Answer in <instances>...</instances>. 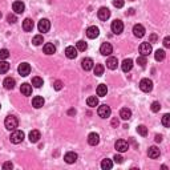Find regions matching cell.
<instances>
[{"mask_svg": "<svg viewBox=\"0 0 170 170\" xmlns=\"http://www.w3.org/2000/svg\"><path fill=\"white\" fill-rule=\"evenodd\" d=\"M42 49H44V53L45 55H53L55 52H56V47L52 44V42H47Z\"/></svg>", "mask_w": 170, "mask_h": 170, "instance_id": "26", "label": "cell"}, {"mask_svg": "<svg viewBox=\"0 0 170 170\" xmlns=\"http://www.w3.org/2000/svg\"><path fill=\"white\" fill-rule=\"evenodd\" d=\"M12 9L15 11V13H23L24 12V9H25V6H24V3L23 2H15L13 3V6H12Z\"/></svg>", "mask_w": 170, "mask_h": 170, "instance_id": "18", "label": "cell"}, {"mask_svg": "<svg viewBox=\"0 0 170 170\" xmlns=\"http://www.w3.org/2000/svg\"><path fill=\"white\" fill-rule=\"evenodd\" d=\"M137 132H138V134H141V136H146L148 134V129H146V126L145 125H140L138 128H137Z\"/></svg>", "mask_w": 170, "mask_h": 170, "instance_id": "41", "label": "cell"}, {"mask_svg": "<svg viewBox=\"0 0 170 170\" xmlns=\"http://www.w3.org/2000/svg\"><path fill=\"white\" fill-rule=\"evenodd\" d=\"M97 16H98V19H100V20L106 21L110 17V11H109V8L101 7L100 9H98V12H97Z\"/></svg>", "mask_w": 170, "mask_h": 170, "instance_id": "7", "label": "cell"}, {"mask_svg": "<svg viewBox=\"0 0 170 170\" xmlns=\"http://www.w3.org/2000/svg\"><path fill=\"white\" fill-rule=\"evenodd\" d=\"M64 159H65V162L67 163H74L77 161V154L74 153V152H69L64 155Z\"/></svg>", "mask_w": 170, "mask_h": 170, "instance_id": "20", "label": "cell"}, {"mask_svg": "<svg viewBox=\"0 0 170 170\" xmlns=\"http://www.w3.org/2000/svg\"><path fill=\"white\" fill-rule=\"evenodd\" d=\"M87 104H88V106H91V108H96V106L98 105V98H97L96 96H91V97H88Z\"/></svg>", "mask_w": 170, "mask_h": 170, "instance_id": "30", "label": "cell"}, {"mask_svg": "<svg viewBox=\"0 0 170 170\" xmlns=\"http://www.w3.org/2000/svg\"><path fill=\"white\" fill-rule=\"evenodd\" d=\"M106 93H108L106 85L105 84H100V85H98V87H97V96L104 97V96H106Z\"/></svg>", "mask_w": 170, "mask_h": 170, "instance_id": "29", "label": "cell"}, {"mask_svg": "<svg viewBox=\"0 0 170 170\" xmlns=\"http://www.w3.org/2000/svg\"><path fill=\"white\" fill-rule=\"evenodd\" d=\"M97 113H98V116L101 117V119H106V117H109L110 116V106H108V105H101V106H98V109H97Z\"/></svg>", "mask_w": 170, "mask_h": 170, "instance_id": "5", "label": "cell"}, {"mask_svg": "<svg viewBox=\"0 0 170 170\" xmlns=\"http://www.w3.org/2000/svg\"><path fill=\"white\" fill-rule=\"evenodd\" d=\"M159 109H161V105H159V102H158V101H154V102L152 104V110H153L154 113H157V112H159Z\"/></svg>", "mask_w": 170, "mask_h": 170, "instance_id": "43", "label": "cell"}, {"mask_svg": "<svg viewBox=\"0 0 170 170\" xmlns=\"http://www.w3.org/2000/svg\"><path fill=\"white\" fill-rule=\"evenodd\" d=\"M114 148L117 149V152L124 153V152H126V150L129 149V144H128L125 140H117L116 144H114Z\"/></svg>", "mask_w": 170, "mask_h": 170, "instance_id": "9", "label": "cell"}, {"mask_svg": "<svg viewBox=\"0 0 170 170\" xmlns=\"http://www.w3.org/2000/svg\"><path fill=\"white\" fill-rule=\"evenodd\" d=\"M148 155L153 159L158 158L159 157V149L157 148V146H152V148H149V150H148Z\"/></svg>", "mask_w": 170, "mask_h": 170, "instance_id": "25", "label": "cell"}, {"mask_svg": "<svg viewBox=\"0 0 170 170\" xmlns=\"http://www.w3.org/2000/svg\"><path fill=\"white\" fill-rule=\"evenodd\" d=\"M112 125H113V126H119V120H117V119H113V120H112Z\"/></svg>", "mask_w": 170, "mask_h": 170, "instance_id": "50", "label": "cell"}, {"mask_svg": "<svg viewBox=\"0 0 170 170\" xmlns=\"http://www.w3.org/2000/svg\"><path fill=\"white\" fill-rule=\"evenodd\" d=\"M137 64L140 65V67H145L146 64H148V60H146V56H138V57H137Z\"/></svg>", "mask_w": 170, "mask_h": 170, "instance_id": "37", "label": "cell"}, {"mask_svg": "<svg viewBox=\"0 0 170 170\" xmlns=\"http://www.w3.org/2000/svg\"><path fill=\"white\" fill-rule=\"evenodd\" d=\"M163 45H165V48H170V37H165L163 39Z\"/></svg>", "mask_w": 170, "mask_h": 170, "instance_id": "47", "label": "cell"}, {"mask_svg": "<svg viewBox=\"0 0 170 170\" xmlns=\"http://www.w3.org/2000/svg\"><path fill=\"white\" fill-rule=\"evenodd\" d=\"M68 114H69V116L76 114V110H74V109H70V110H68Z\"/></svg>", "mask_w": 170, "mask_h": 170, "instance_id": "52", "label": "cell"}, {"mask_svg": "<svg viewBox=\"0 0 170 170\" xmlns=\"http://www.w3.org/2000/svg\"><path fill=\"white\" fill-rule=\"evenodd\" d=\"M162 125L165 128H169L170 126V114H169V113H166V114L162 117Z\"/></svg>", "mask_w": 170, "mask_h": 170, "instance_id": "40", "label": "cell"}, {"mask_svg": "<svg viewBox=\"0 0 170 170\" xmlns=\"http://www.w3.org/2000/svg\"><path fill=\"white\" fill-rule=\"evenodd\" d=\"M8 57H9V51L6 48L0 49V60H7Z\"/></svg>", "mask_w": 170, "mask_h": 170, "instance_id": "39", "label": "cell"}, {"mask_svg": "<svg viewBox=\"0 0 170 170\" xmlns=\"http://www.w3.org/2000/svg\"><path fill=\"white\" fill-rule=\"evenodd\" d=\"M17 72L20 73V76H23V77L28 76V74L31 73V65L28 63H21L17 68Z\"/></svg>", "mask_w": 170, "mask_h": 170, "instance_id": "8", "label": "cell"}, {"mask_svg": "<svg viewBox=\"0 0 170 170\" xmlns=\"http://www.w3.org/2000/svg\"><path fill=\"white\" fill-rule=\"evenodd\" d=\"M34 20L32 19H25L24 21H23V29H24L25 32H32V29H34Z\"/></svg>", "mask_w": 170, "mask_h": 170, "instance_id": "16", "label": "cell"}, {"mask_svg": "<svg viewBox=\"0 0 170 170\" xmlns=\"http://www.w3.org/2000/svg\"><path fill=\"white\" fill-rule=\"evenodd\" d=\"M81 67H83L84 70H91V69H93V67H94V63H93L92 59L87 57V59H84V60L81 61Z\"/></svg>", "mask_w": 170, "mask_h": 170, "instance_id": "15", "label": "cell"}, {"mask_svg": "<svg viewBox=\"0 0 170 170\" xmlns=\"http://www.w3.org/2000/svg\"><path fill=\"white\" fill-rule=\"evenodd\" d=\"M98 142H100V136L97 133H91L88 136V144L89 145L96 146V145H98Z\"/></svg>", "mask_w": 170, "mask_h": 170, "instance_id": "14", "label": "cell"}, {"mask_svg": "<svg viewBox=\"0 0 170 170\" xmlns=\"http://www.w3.org/2000/svg\"><path fill=\"white\" fill-rule=\"evenodd\" d=\"M157 39H158L157 35L152 34V35H150V37H149V42H155V41H157Z\"/></svg>", "mask_w": 170, "mask_h": 170, "instance_id": "49", "label": "cell"}, {"mask_svg": "<svg viewBox=\"0 0 170 170\" xmlns=\"http://www.w3.org/2000/svg\"><path fill=\"white\" fill-rule=\"evenodd\" d=\"M121 68L124 72H129V70H132V68H133V60L132 59H125L124 61H122L121 64Z\"/></svg>", "mask_w": 170, "mask_h": 170, "instance_id": "17", "label": "cell"}, {"mask_svg": "<svg viewBox=\"0 0 170 170\" xmlns=\"http://www.w3.org/2000/svg\"><path fill=\"white\" fill-rule=\"evenodd\" d=\"M13 168V165H12V162H6L3 165V169L4 170H9V169H12Z\"/></svg>", "mask_w": 170, "mask_h": 170, "instance_id": "48", "label": "cell"}, {"mask_svg": "<svg viewBox=\"0 0 170 170\" xmlns=\"http://www.w3.org/2000/svg\"><path fill=\"white\" fill-rule=\"evenodd\" d=\"M37 28H39V31L42 32V34H45V32H48L51 29V21L48 19H41L39 21V24H37Z\"/></svg>", "mask_w": 170, "mask_h": 170, "instance_id": "6", "label": "cell"}, {"mask_svg": "<svg viewBox=\"0 0 170 170\" xmlns=\"http://www.w3.org/2000/svg\"><path fill=\"white\" fill-rule=\"evenodd\" d=\"M42 41H44L42 35H36L34 39H32V44H34V45H40V44H42Z\"/></svg>", "mask_w": 170, "mask_h": 170, "instance_id": "38", "label": "cell"}, {"mask_svg": "<svg viewBox=\"0 0 170 170\" xmlns=\"http://www.w3.org/2000/svg\"><path fill=\"white\" fill-rule=\"evenodd\" d=\"M93 69H94V74L96 76H102V73H104V65L102 64H96V67H93Z\"/></svg>", "mask_w": 170, "mask_h": 170, "instance_id": "34", "label": "cell"}, {"mask_svg": "<svg viewBox=\"0 0 170 170\" xmlns=\"http://www.w3.org/2000/svg\"><path fill=\"white\" fill-rule=\"evenodd\" d=\"M9 140H11L12 144H20L23 142V140H24V132L21 130H13V133L11 134V137H9Z\"/></svg>", "mask_w": 170, "mask_h": 170, "instance_id": "2", "label": "cell"}, {"mask_svg": "<svg viewBox=\"0 0 170 170\" xmlns=\"http://www.w3.org/2000/svg\"><path fill=\"white\" fill-rule=\"evenodd\" d=\"M4 88L8 89V91H11V89L15 88V85H16V81H15V78H12V77H7L6 80H4Z\"/></svg>", "mask_w": 170, "mask_h": 170, "instance_id": "21", "label": "cell"}, {"mask_svg": "<svg viewBox=\"0 0 170 170\" xmlns=\"http://www.w3.org/2000/svg\"><path fill=\"white\" fill-rule=\"evenodd\" d=\"M161 141H162V136H159V134L155 136V142H161Z\"/></svg>", "mask_w": 170, "mask_h": 170, "instance_id": "51", "label": "cell"}, {"mask_svg": "<svg viewBox=\"0 0 170 170\" xmlns=\"http://www.w3.org/2000/svg\"><path fill=\"white\" fill-rule=\"evenodd\" d=\"M8 69H9V64L7 63V61H4V60H0V74L7 73Z\"/></svg>", "mask_w": 170, "mask_h": 170, "instance_id": "32", "label": "cell"}, {"mask_svg": "<svg viewBox=\"0 0 170 170\" xmlns=\"http://www.w3.org/2000/svg\"><path fill=\"white\" fill-rule=\"evenodd\" d=\"M65 56L68 59H76L77 57V49L74 47H67L65 49Z\"/></svg>", "mask_w": 170, "mask_h": 170, "instance_id": "19", "label": "cell"}, {"mask_svg": "<svg viewBox=\"0 0 170 170\" xmlns=\"http://www.w3.org/2000/svg\"><path fill=\"white\" fill-rule=\"evenodd\" d=\"M42 84H44V81H42L41 77H37V76H36V77L32 78V85H34L35 88H41Z\"/></svg>", "mask_w": 170, "mask_h": 170, "instance_id": "35", "label": "cell"}, {"mask_svg": "<svg viewBox=\"0 0 170 170\" xmlns=\"http://www.w3.org/2000/svg\"><path fill=\"white\" fill-rule=\"evenodd\" d=\"M113 159H114V162H117V163H122V161H124V158H122L120 154H116L114 157H113Z\"/></svg>", "mask_w": 170, "mask_h": 170, "instance_id": "46", "label": "cell"}, {"mask_svg": "<svg viewBox=\"0 0 170 170\" xmlns=\"http://www.w3.org/2000/svg\"><path fill=\"white\" fill-rule=\"evenodd\" d=\"M87 48H88V44H87V42H85L84 40H80V41H77V42H76V49H77V51H81V52H84Z\"/></svg>", "mask_w": 170, "mask_h": 170, "instance_id": "36", "label": "cell"}, {"mask_svg": "<svg viewBox=\"0 0 170 170\" xmlns=\"http://www.w3.org/2000/svg\"><path fill=\"white\" fill-rule=\"evenodd\" d=\"M133 35H134L136 37H138V39L144 37V35H145V28H144V25L136 24V25L133 27Z\"/></svg>", "mask_w": 170, "mask_h": 170, "instance_id": "13", "label": "cell"}, {"mask_svg": "<svg viewBox=\"0 0 170 170\" xmlns=\"http://www.w3.org/2000/svg\"><path fill=\"white\" fill-rule=\"evenodd\" d=\"M124 4H125L124 0H113V6H114L116 8H122L124 7Z\"/></svg>", "mask_w": 170, "mask_h": 170, "instance_id": "44", "label": "cell"}, {"mask_svg": "<svg viewBox=\"0 0 170 170\" xmlns=\"http://www.w3.org/2000/svg\"><path fill=\"white\" fill-rule=\"evenodd\" d=\"M117 65H119V60H117L116 57H109L106 60V67L109 69H112V70L117 69Z\"/></svg>", "mask_w": 170, "mask_h": 170, "instance_id": "24", "label": "cell"}, {"mask_svg": "<svg viewBox=\"0 0 170 170\" xmlns=\"http://www.w3.org/2000/svg\"><path fill=\"white\" fill-rule=\"evenodd\" d=\"M20 92L24 94V96H31L32 94V85H29V84H23L21 85V88H20Z\"/></svg>", "mask_w": 170, "mask_h": 170, "instance_id": "27", "label": "cell"}, {"mask_svg": "<svg viewBox=\"0 0 170 170\" xmlns=\"http://www.w3.org/2000/svg\"><path fill=\"white\" fill-rule=\"evenodd\" d=\"M0 19H2V12H0Z\"/></svg>", "mask_w": 170, "mask_h": 170, "instance_id": "53", "label": "cell"}, {"mask_svg": "<svg viewBox=\"0 0 170 170\" xmlns=\"http://www.w3.org/2000/svg\"><path fill=\"white\" fill-rule=\"evenodd\" d=\"M165 56H166V53H165L163 49H157L155 51V53H154V57L157 61H162L165 59Z\"/></svg>", "mask_w": 170, "mask_h": 170, "instance_id": "33", "label": "cell"}, {"mask_svg": "<svg viewBox=\"0 0 170 170\" xmlns=\"http://www.w3.org/2000/svg\"><path fill=\"white\" fill-rule=\"evenodd\" d=\"M44 98H42L41 96H36L32 98V105H34V108H36V109H39V108H41L42 105H44Z\"/></svg>", "mask_w": 170, "mask_h": 170, "instance_id": "22", "label": "cell"}, {"mask_svg": "<svg viewBox=\"0 0 170 170\" xmlns=\"http://www.w3.org/2000/svg\"><path fill=\"white\" fill-rule=\"evenodd\" d=\"M140 89L145 93H149L153 89V81L149 78H142L140 81Z\"/></svg>", "mask_w": 170, "mask_h": 170, "instance_id": "3", "label": "cell"}, {"mask_svg": "<svg viewBox=\"0 0 170 170\" xmlns=\"http://www.w3.org/2000/svg\"><path fill=\"white\" fill-rule=\"evenodd\" d=\"M113 52V47L110 45V42H102L100 47V53L104 56H109Z\"/></svg>", "mask_w": 170, "mask_h": 170, "instance_id": "11", "label": "cell"}, {"mask_svg": "<svg viewBox=\"0 0 170 170\" xmlns=\"http://www.w3.org/2000/svg\"><path fill=\"white\" fill-rule=\"evenodd\" d=\"M112 166H113L112 159H108V158L102 159V162H101V169L102 170H109V169H112Z\"/></svg>", "mask_w": 170, "mask_h": 170, "instance_id": "31", "label": "cell"}, {"mask_svg": "<svg viewBox=\"0 0 170 170\" xmlns=\"http://www.w3.org/2000/svg\"><path fill=\"white\" fill-rule=\"evenodd\" d=\"M53 88L56 89V91H61V89H63V83H61L60 80H57V81H55V84H53Z\"/></svg>", "mask_w": 170, "mask_h": 170, "instance_id": "45", "label": "cell"}, {"mask_svg": "<svg viewBox=\"0 0 170 170\" xmlns=\"http://www.w3.org/2000/svg\"><path fill=\"white\" fill-rule=\"evenodd\" d=\"M41 138V134H40V132L39 130H32L31 133H29V141L32 144H36V142H39V140Z\"/></svg>", "mask_w": 170, "mask_h": 170, "instance_id": "23", "label": "cell"}, {"mask_svg": "<svg viewBox=\"0 0 170 170\" xmlns=\"http://www.w3.org/2000/svg\"><path fill=\"white\" fill-rule=\"evenodd\" d=\"M98 35H100V29H98L96 25H92L87 29V36L89 37V39H96Z\"/></svg>", "mask_w": 170, "mask_h": 170, "instance_id": "12", "label": "cell"}, {"mask_svg": "<svg viewBox=\"0 0 170 170\" xmlns=\"http://www.w3.org/2000/svg\"><path fill=\"white\" fill-rule=\"evenodd\" d=\"M110 28H112V32L114 35H120L121 32L124 31V23H122L121 20H114L112 23Z\"/></svg>", "mask_w": 170, "mask_h": 170, "instance_id": "4", "label": "cell"}, {"mask_svg": "<svg viewBox=\"0 0 170 170\" xmlns=\"http://www.w3.org/2000/svg\"><path fill=\"white\" fill-rule=\"evenodd\" d=\"M7 21L9 23V24H15V23L17 21L16 15H12V13H9V15L7 16Z\"/></svg>", "mask_w": 170, "mask_h": 170, "instance_id": "42", "label": "cell"}, {"mask_svg": "<svg viewBox=\"0 0 170 170\" xmlns=\"http://www.w3.org/2000/svg\"><path fill=\"white\" fill-rule=\"evenodd\" d=\"M120 117L122 120H129L132 117V110L128 109V108H122V109L120 110Z\"/></svg>", "mask_w": 170, "mask_h": 170, "instance_id": "28", "label": "cell"}, {"mask_svg": "<svg viewBox=\"0 0 170 170\" xmlns=\"http://www.w3.org/2000/svg\"><path fill=\"white\" fill-rule=\"evenodd\" d=\"M4 125H6L8 130H15L19 126V120L15 116H7L6 120H4Z\"/></svg>", "mask_w": 170, "mask_h": 170, "instance_id": "1", "label": "cell"}, {"mask_svg": "<svg viewBox=\"0 0 170 170\" xmlns=\"http://www.w3.org/2000/svg\"><path fill=\"white\" fill-rule=\"evenodd\" d=\"M140 53L141 56H148L152 53V44L148 41V42H142V44L140 45Z\"/></svg>", "mask_w": 170, "mask_h": 170, "instance_id": "10", "label": "cell"}]
</instances>
